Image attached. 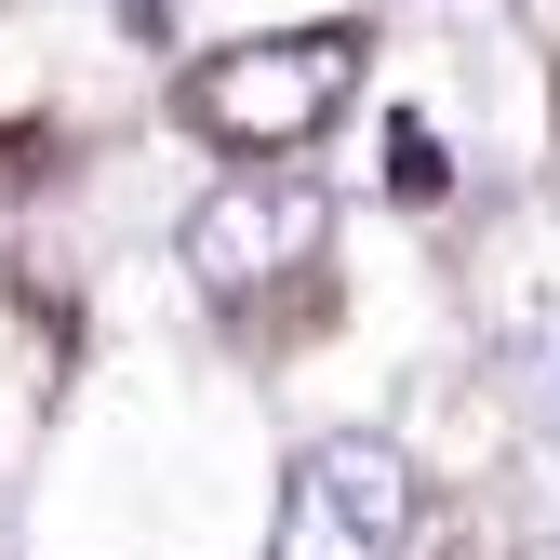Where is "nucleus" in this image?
<instances>
[{
  "instance_id": "f257e3e1",
  "label": "nucleus",
  "mask_w": 560,
  "mask_h": 560,
  "mask_svg": "<svg viewBox=\"0 0 560 560\" xmlns=\"http://www.w3.org/2000/svg\"><path fill=\"white\" fill-rule=\"evenodd\" d=\"M361 94V27H280V40H228L187 67V133H214L228 161H280Z\"/></svg>"
},
{
  "instance_id": "39448f33",
  "label": "nucleus",
  "mask_w": 560,
  "mask_h": 560,
  "mask_svg": "<svg viewBox=\"0 0 560 560\" xmlns=\"http://www.w3.org/2000/svg\"><path fill=\"white\" fill-rule=\"evenodd\" d=\"M120 14H161V0H120Z\"/></svg>"
},
{
  "instance_id": "20e7f679",
  "label": "nucleus",
  "mask_w": 560,
  "mask_h": 560,
  "mask_svg": "<svg viewBox=\"0 0 560 560\" xmlns=\"http://www.w3.org/2000/svg\"><path fill=\"white\" fill-rule=\"evenodd\" d=\"M387 187H400V200H441V133L413 120V107L387 120Z\"/></svg>"
},
{
  "instance_id": "7ed1b4c3",
  "label": "nucleus",
  "mask_w": 560,
  "mask_h": 560,
  "mask_svg": "<svg viewBox=\"0 0 560 560\" xmlns=\"http://www.w3.org/2000/svg\"><path fill=\"white\" fill-rule=\"evenodd\" d=\"M400 534H413V467H400V441L334 428V441H307L294 480H280L267 560H400Z\"/></svg>"
},
{
  "instance_id": "f03ea898",
  "label": "nucleus",
  "mask_w": 560,
  "mask_h": 560,
  "mask_svg": "<svg viewBox=\"0 0 560 560\" xmlns=\"http://www.w3.org/2000/svg\"><path fill=\"white\" fill-rule=\"evenodd\" d=\"M320 241H334V200H320L307 174L254 161V174H228V187L187 214V280H200L214 307H254V294H280V280H307Z\"/></svg>"
}]
</instances>
